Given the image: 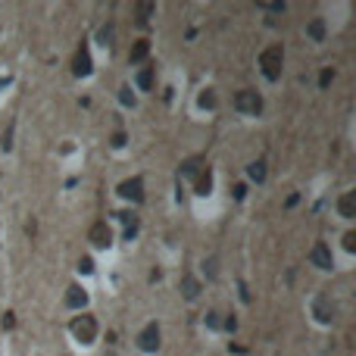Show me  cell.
<instances>
[{
    "instance_id": "6da1fadb",
    "label": "cell",
    "mask_w": 356,
    "mask_h": 356,
    "mask_svg": "<svg viewBox=\"0 0 356 356\" xmlns=\"http://www.w3.org/2000/svg\"><path fill=\"white\" fill-rule=\"evenodd\" d=\"M259 69L269 82L281 78V69H285V50H281V44H272V47H266L259 53Z\"/></svg>"
},
{
    "instance_id": "7a4b0ae2",
    "label": "cell",
    "mask_w": 356,
    "mask_h": 356,
    "mask_svg": "<svg viewBox=\"0 0 356 356\" xmlns=\"http://www.w3.org/2000/svg\"><path fill=\"white\" fill-rule=\"evenodd\" d=\"M72 337L75 341H82V344H91L94 337H97V319L94 315H88V312H82V315H75L72 319Z\"/></svg>"
},
{
    "instance_id": "3957f363",
    "label": "cell",
    "mask_w": 356,
    "mask_h": 356,
    "mask_svg": "<svg viewBox=\"0 0 356 356\" xmlns=\"http://www.w3.org/2000/svg\"><path fill=\"white\" fill-rule=\"evenodd\" d=\"M234 109L238 112H247V116H259L262 112V97L253 91V88H244L234 94Z\"/></svg>"
},
{
    "instance_id": "277c9868",
    "label": "cell",
    "mask_w": 356,
    "mask_h": 356,
    "mask_svg": "<svg viewBox=\"0 0 356 356\" xmlns=\"http://www.w3.org/2000/svg\"><path fill=\"white\" fill-rule=\"evenodd\" d=\"M309 262H312L315 269H331V266H334V253H331V247H328L325 241H315V244H312Z\"/></svg>"
},
{
    "instance_id": "5b68a950",
    "label": "cell",
    "mask_w": 356,
    "mask_h": 356,
    "mask_svg": "<svg viewBox=\"0 0 356 356\" xmlns=\"http://www.w3.org/2000/svg\"><path fill=\"white\" fill-rule=\"evenodd\" d=\"M312 315H315V322H322V325H328L334 319V303H331L328 294H319L312 300Z\"/></svg>"
},
{
    "instance_id": "8992f818",
    "label": "cell",
    "mask_w": 356,
    "mask_h": 356,
    "mask_svg": "<svg viewBox=\"0 0 356 356\" xmlns=\"http://www.w3.org/2000/svg\"><path fill=\"white\" fill-rule=\"evenodd\" d=\"M88 241H91L97 250H106L109 244H112V231H109V225H106V222H94V225H91V231H88Z\"/></svg>"
},
{
    "instance_id": "52a82bcc",
    "label": "cell",
    "mask_w": 356,
    "mask_h": 356,
    "mask_svg": "<svg viewBox=\"0 0 356 356\" xmlns=\"http://www.w3.org/2000/svg\"><path fill=\"white\" fill-rule=\"evenodd\" d=\"M119 197L122 200H131V203H141L144 200V181L141 178H125L119 184Z\"/></svg>"
},
{
    "instance_id": "ba28073f",
    "label": "cell",
    "mask_w": 356,
    "mask_h": 356,
    "mask_svg": "<svg viewBox=\"0 0 356 356\" xmlns=\"http://www.w3.org/2000/svg\"><path fill=\"white\" fill-rule=\"evenodd\" d=\"M138 347H141L144 353H156V350H160V328H156V322L147 325V328L138 334Z\"/></svg>"
},
{
    "instance_id": "9c48e42d",
    "label": "cell",
    "mask_w": 356,
    "mask_h": 356,
    "mask_svg": "<svg viewBox=\"0 0 356 356\" xmlns=\"http://www.w3.org/2000/svg\"><path fill=\"white\" fill-rule=\"evenodd\" d=\"M94 63H91V53H88V44L78 47V53H75V60H72V72L78 75V78H85V75H91Z\"/></svg>"
},
{
    "instance_id": "30bf717a",
    "label": "cell",
    "mask_w": 356,
    "mask_h": 356,
    "mask_svg": "<svg viewBox=\"0 0 356 356\" xmlns=\"http://www.w3.org/2000/svg\"><path fill=\"white\" fill-rule=\"evenodd\" d=\"M66 306H69V309H85V306H88V294H85V288L72 285V288L66 291Z\"/></svg>"
},
{
    "instance_id": "8fae6325",
    "label": "cell",
    "mask_w": 356,
    "mask_h": 356,
    "mask_svg": "<svg viewBox=\"0 0 356 356\" xmlns=\"http://www.w3.org/2000/svg\"><path fill=\"white\" fill-rule=\"evenodd\" d=\"M306 34H309V41H325V34H328V28H325V19H309V22H306Z\"/></svg>"
},
{
    "instance_id": "7c38bea8",
    "label": "cell",
    "mask_w": 356,
    "mask_h": 356,
    "mask_svg": "<svg viewBox=\"0 0 356 356\" xmlns=\"http://www.w3.org/2000/svg\"><path fill=\"white\" fill-rule=\"evenodd\" d=\"M337 213H341L344 219H353L356 216V194L353 191H347L341 200H337Z\"/></svg>"
},
{
    "instance_id": "4fadbf2b",
    "label": "cell",
    "mask_w": 356,
    "mask_h": 356,
    "mask_svg": "<svg viewBox=\"0 0 356 356\" xmlns=\"http://www.w3.org/2000/svg\"><path fill=\"white\" fill-rule=\"evenodd\" d=\"M147 53H150V41H147V37H141V41L131 44L128 60H131V63H141V60H147Z\"/></svg>"
},
{
    "instance_id": "5bb4252c",
    "label": "cell",
    "mask_w": 356,
    "mask_h": 356,
    "mask_svg": "<svg viewBox=\"0 0 356 356\" xmlns=\"http://www.w3.org/2000/svg\"><path fill=\"white\" fill-rule=\"evenodd\" d=\"M194 191H197L200 197H206V194L213 191V172H210V166H206L203 172L197 175V184H194Z\"/></svg>"
},
{
    "instance_id": "9a60e30c",
    "label": "cell",
    "mask_w": 356,
    "mask_h": 356,
    "mask_svg": "<svg viewBox=\"0 0 356 356\" xmlns=\"http://www.w3.org/2000/svg\"><path fill=\"white\" fill-rule=\"evenodd\" d=\"M181 294H184V300H197L200 297V281L191 278V275H184L181 278Z\"/></svg>"
},
{
    "instance_id": "2e32d148",
    "label": "cell",
    "mask_w": 356,
    "mask_h": 356,
    "mask_svg": "<svg viewBox=\"0 0 356 356\" xmlns=\"http://www.w3.org/2000/svg\"><path fill=\"white\" fill-rule=\"evenodd\" d=\"M203 156H187L184 163H181V175H200L203 172Z\"/></svg>"
},
{
    "instance_id": "e0dca14e",
    "label": "cell",
    "mask_w": 356,
    "mask_h": 356,
    "mask_svg": "<svg viewBox=\"0 0 356 356\" xmlns=\"http://www.w3.org/2000/svg\"><path fill=\"white\" fill-rule=\"evenodd\" d=\"M247 175H250V181L262 184V181H266V163H262V160L250 163V166H247Z\"/></svg>"
},
{
    "instance_id": "ac0fdd59",
    "label": "cell",
    "mask_w": 356,
    "mask_h": 356,
    "mask_svg": "<svg viewBox=\"0 0 356 356\" xmlns=\"http://www.w3.org/2000/svg\"><path fill=\"white\" fill-rule=\"evenodd\" d=\"M135 82H138V88H141V91H153V69H150V66H147V69H141Z\"/></svg>"
},
{
    "instance_id": "d6986e66",
    "label": "cell",
    "mask_w": 356,
    "mask_h": 356,
    "mask_svg": "<svg viewBox=\"0 0 356 356\" xmlns=\"http://www.w3.org/2000/svg\"><path fill=\"white\" fill-rule=\"evenodd\" d=\"M197 103H200L203 109H213V106H216V91H213V88H203L200 97H197Z\"/></svg>"
},
{
    "instance_id": "ffe728a7",
    "label": "cell",
    "mask_w": 356,
    "mask_h": 356,
    "mask_svg": "<svg viewBox=\"0 0 356 356\" xmlns=\"http://www.w3.org/2000/svg\"><path fill=\"white\" fill-rule=\"evenodd\" d=\"M135 10H138V22L144 25V22H147V19H150V13H153L156 7H153V4H150V0H141V4H138Z\"/></svg>"
},
{
    "instance_id": "44dd1931",
    "label": "cell",
    "mask_w": 356,
    "mask_h": 356,
    "mask_svg": "<svg viewBox=\"0 0 356 356\" xmlns=\"http://www.w3.org/2000/svg\"><path fill=\"white\" fill-rule=\"evenodd\" d=\"M119 100H122V106H135V94H131V88L125 85V88H119Z\"/></svg>"
},
{
    "instance_id": "7402d4cb",
    "label": "cell",
    "mask_w": 356,
    "mask_h": 356,
    "mask_svg": "<svg viewBox=\"0 0 356 356\" xmlns=\"http://www.w3.org/2000/svg\"><path fill=\"white\" fill-rule=\"evenodd\" d=\"M331 82H334V69H322V75H319V88L325 91V88H328Z\"/></svg>"
},
{
    "instance_id": "603a6c76",
    "label": "cell",
    "mask_w": 356,
    "mask_h": 356,
    "mask_svg": "<svg viewBox=\"0 0 356 356\" xmlns=\"http://www.w3.org/2000/svg\"><path fill=\"white\" fill-rule=\"evenodd\" d=\"M78 272H85V275L94 272V259H91V256H82V259H78Z\"/></svg>"
},
{
    "instance_id": "cb8c5ba5",
    "label": "cell",
    "mask_w": 356,
    "mask_h": 356,
    "mask_svg": "<svg viewBox=\"0 0 356 356\" xmlns=\"http://www.w3.org/2000/svg\"><path fill=\"white\" fill-rule=\"evenodd\" d=\"M344 250H347V253L356 250V231H347V234H344Z\"/></svg>"
},
{
    "instance_id": "d4e9b609",
    "label": "cell",
    "mask_w": 356,
    "mask_h": 356,
    "mask_svg": "<svg viewBox=\"0 0 356 356\" xmlns=\"http://www.w3.org/2000/svg\"><path fill=\"white\" fill-rule=\"evenodd\" d=\"M210 328H222V319H219V312H206V319H203Z\"/></svg>"
},
{
    "instance_id": "484cf974",
    "label": "cell",
    "mask_w": 356,
    "mask_h": 356,
    "mask_svg": "<svg viewBox=\"0 0 356 356\" xmlns=\"http://www.w3.org/2000/svg\"><path fill=\"white\" fill-rule=\"evenodd\" d=\"M109 144H112V147H125V144H128V138H125V131H116V135H112V138H109Z\"/></svg>"
},
{
    "instance_id": "4316f807",
    "label": "cell",
    "mask_w": 356,
    "mask_h": 356,
    "mask_svg": "<svg viewBox=\"0 0 356 356\" xmlns=\"http://www.w3.org/2000/svg\"><path fill=\"white\" fill-rule=\"evenodd\" d=\"M0 147H4V150H13V125L4 131V141H0Z\"/></svg>"
},
{
    "instance_id": "83f0119b",
    "label": "cell",
    "mask_w": 356,
    "mask_h": 356,
    "mask_svg": "<svg viewBox=\"0 0 356 356\" xmlns=\"http://www.w3.org/2000/svg\"><path fill=\"white\" fill-rule=\"evenodd\" d=\"M109 41H112V25H103V28H100V44L106 47Z\"/></svg>"
},
{
    "instance_id": "f1b7e54d",
    "label": "cell",
    "mask_w": 356,
    "mask_h": 356,
    "mask_svg": "<svg viewBox=\"0 0 356 356\" xmlns=\"http://www.w3.org/2000/svg\"><path fill=\"white\" fill-rule=\"evenodd\" d=\"M222 328H225V331H234V328H238V319H234V315H225V319H222Z\"/></svg>"
},
{
    "instance_id": "f546056e",
    "label": "cell",
    "mask_w": 356,
    "mask_h": 356,
    "mask_svg": "<svg viewBox=\"0 0 356 356\" xmlns=\"http://www.w3.org/2000/svg\"><path fill=\"white\" fill-rule=\"evenodd\" d=\"M231 194H234V200H244V197H247V184H234Z\"/></svg>"
},
{
    "instance_id": "4dcf8cb0",
    "label": "cell",
    "mask_w": 356,
    "mask_h": 356,
    "mask_svg": "<svg viewBox=\"0 0 356 356\" xmlns=\"http://www.w3.org/2000/svg\"><path fill=\"white\" fill-rule=\"evenodd\" d=\"M0 325H4V328H13V325H16V312H4V319H0Z\"/></svg>"
},
{
    "instance_id": "1f68e13d",
    "label": "cell",
    "mask_w": 356,
    "mask_h": 356,
    "mask_svg": "<svg viewBox=\"0 0 356 356\" xmlns=\"http://www.w3.org/2000/svg\"><path fill=\"white\" fill-rule=\"evenodd\" d=\"M238 291H241V300H244V303H250V300H253V297H250V288H247V285H244V281H241V285H238Z\"/></svg>"
},
{
    "instance_id": "d6a6232c",
    "label": "cell",
    "mask_w": 356,
    "mask_h": 356,
    "mask_svg": "<svg viewBox=\"0 0 356 356\" xmlns=\"http://www.w3.org/2000/svg\"><path fill=\"white\" fill-rule=\"evenodd\" d=\"M138 234V222H131L128 225V228H125V241H131V238H135Z\"/></svg>"
}]
</instances>
